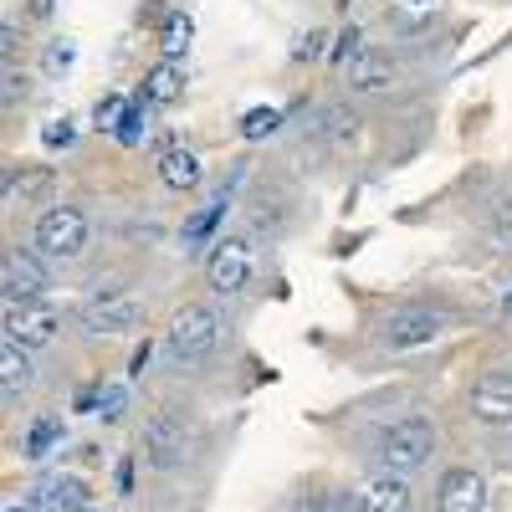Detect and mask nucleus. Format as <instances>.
<instances>
[{
    "mask_svg": "<svg viewBox=\"0 0 512 512\" xmlns=\"http://www.w3.org/2000/svg\"><path fill=\"white\" fill-rule=\"evenodd\" d=\"M487 507V477L472 466H451L436 482V512H482Z\"/></svg>",
    "mask_w": 512,
    "mask_h": 512,
    "instance_id": "11",
    "label": "nucleus"
},
{
    "mask_svg": "<svg viewBox=\"0 0 512 512\" xmlns=\"http://www.w3.org/2000/svg\"><path fill=\"white\" fill-rule=\"evenodd\" d=\"M359 113L349 108V103H328V108H318V134L328 139V144H354L359 139Z\"/></svg>",
    "mask_w": 512,
    "mask_h": 512,
    "instance_id": "17",
    "label": "nucleus"
},
{
    "mask_svg": "<svg viewBox=\"0 0 512 512\" xmlns=\"http://www.w3.org/2000/svg\"><path fill=\"white\" fill-rule=\"evenodd\" d=\"M31 98V77L21 72V67H6V108H16V103H26Z\"/></svg>",
    "mask_w": 512,
    "mask_h": 512,
    "instance_id": "28",
    "label": "nucleus"
},
{
    "mask_svg": "<svg viewBox=\"0 0 512 512\" xmlns=\"http://www.w3.org/2000/svg\"><path fill=\"white\" fill-rule=\"evenodd\" d=\"M277 123H282V113H277V108H251V113L241 118V134H246V139H267Z\"/></svg>",
    "mask_w": 512,
    "mask_h": 512,
    "instance_id": "25",
    "label": "nucleus"
},
{
    "mask_svg": "<svg viewBox=\"0 0 512 512\" xmlns=\"http://www.w3.org/2000/svg\"><path fill=\"white\" fill-rule=\"evenodd\" d=\"M190 446H195V436H190V425H185L175 410L149 415V425H144V456H149V466H159V472H175V466H185Z\"/></svg>",
    "mask_w": 512,
    "mask_h": 512,
    "instance_id": "6",
    "label": "nucleus"
},
{
    "mask_svg": "<svg viewBox=\"0 0 512 512\" xmlns=\"http://www.w3.org/2000/svg\"><path fill=\"white\" fill-rule=\"evenodd\" d=\"M354 512H415V497H410V482L384 472V477H369L354 497Z\"/></svg>",
    "mask_w": 512,
    "mask_h": 512,
    "instance_id": "12",
    "label": "nucleus"
},
{
    "mask_svg": "<svg viewBox=\"0 0 512 512\" xmlns=\"http://www.w3.org/2000/svg\"><path fill=\"white\" fill-rule=\"evenodd\" d=\"M88 236H93V221H88V210H77V205H52V210H41V221H36V251L41 256H82Z\"/></svg>",
    "mask_w": 512,
    "mask_h": 512,
    "instance_id": "5",
    "label": "nucleus"
},
{
    "mask_svg": "<svg viewBox=\"0 0 512 512\" xmlns=\"http://www.w3.org/2000/svg\"><path fill=\"white\" fill-rule=\"evenodd\" d=\"M159 180H164V190H195L205 180V169L190 149H169V154H159Z\"/></svg>",
    "mask_w": 512,
    "mask_h": 512,
    "instance_id": "15",
    "label": "nucleus"
},
{
    "mask_svg": "<svg viewBox=\"0 0 512 512\" xmlns=\"http://www.w3.org/2000/svg\"><path fill=\"white\" fill-rule=\"evenodd\" d=\"M221 221H226V200H216L210 210H200V216H190V221H185V241H205V236L216 231Z\"/></svg>",
    "mask_w": 512,
    "mask_h": 512,
    "instance_id": "24",
    "label": "nucleus"
},
{
    "mask_svg": "<svg viewBox=\"0 0 512 512\" xmlns=\"http://www.w3.org/2000/svg\"><path fill=\"white\" fill-rule=\"evenodd\" d=\"M185 93V72H180V62H159L149 77H144V98L149 103H175Z\"/></svg>",
    "mask_w": 512,
    "mask_h": 512,
    "instance_id": "21",
    "label": "nucleus"
},
{
    "mask_svg": "<svg viewBox=\"0 0 512 512\" xmlns=\"http://www.w3.org/2000/svg\"><path fill=\"white\" fill-rule=\"evenodd\" d=\"M123 405H128V395H123V384H108V390L98 395V410H103V420L123 415Z\"/></svg>",
    "mask_w": 512,
    "mask_h": 512,
    "instance_id": "32",
    "label": "nucleus"
},
{
    "mask_svg": "<svg viewBox=\"0 0 512 512\" xmlns=\"http://www.w3.org/2000/svg\"><path fill=\"white\" fill-rule=\"evenodd\" d=\"M487 231L502 236V241H512V195H497L487 205Z\"/></svg>",
    "mask_w": 512,
    "mask_h": 512,
    "instance_id": "26",
    "label": "nucleus"
},
{
    "mask_svg": "<svg viewBox=\"0 0 512 512\" xmlns=\"http://www.w3.org/2000/svg\"><path fill=\"white\" fill-rule=\"evenodd\" d=\"M144 139V118H139V108H128V118L118 123V144H128V149H134Z\"/></svg>",
    "mask_w": 512,
    "mask_h": 512,
    "instance_id": "31",
    "label": "nucleus"
},
{
    "mask_svg": "<svg viewBox=\"0 0 512 512\" xmlns=\"http://www.w3.org/2000/svg\"><path fill=\"white\" fill-rule=\"evenodd\" d=\"M88 512H98V507H88Z\"/></svg>",
    "mask_w": 512,
    "mask_h": 512,
    "instance_id": "38",
    "label": "nucleus"
},
{
    "mask_svg": "<svg viewBox=\"0 0 512 512\" xmlns=\"http://www.w3.org/2000/svg\"><path fill=\"white\" fill-rule=\"evenodd\" d=\"M77 62V47H72V41H52V47H47V72H67Z\"/></svg>",
    "mask_w": 512,
    "mask_h": 512,
    "instance_id": "30",
    "label": "nucleus"
},
{
    "mask_svg": "<svg viewBox=\"0 0 512 512\" xmlns=\"http://www.w3.org/2000/svg\"><path fill=\"white\" fill-rule=\"evenodd\" d=\"M57 333H62V313L47 308V303H16V308H6V344L47 349Z\"/></svg>",
    "mask_w": 512,
    "mask_h": 512,
    "instance_id": "8",
    "label": "nucleus"
},
{
    "mask_svg": "<svg viewBox=\"0 0 512 512\" xmlns=\"http://www.w3.org/2000/svg\"><path fill=\"white\" fill-rule=\"evenodd\" d=\"M451 323L456 318L446 308H436V303H405V308H395L390 318L379 323V344L390 354H415V349L441 344V338L451 333Z\"/></svg>",
    "mask_w": 512,
    "mask_h": 512,
    "instance_id": "3",
    "label": "nucleus"
},
{
    "mask_svg": "<svg viewBox=\"0 0 512 512\" xmlns=\"http://www.w3.org/2000/svg\"><path fill=\"white\" fill-rule=\"evenodd\" d=\"M31 384H36L31 349H21V344H6V349H0V390H6V400H16L21 390H31Z\"/></svg>",
    "mask_w": 512,
    "mask_h": 512,
    "instance_id": "14",
    "label": "nucleus"
},
{
    "mask_svg": "<svg viewBox=\"0 0 512 512\" xmlns=\"http://www.w3.org/2000/svg\"><path fill=\"white\" fill-rule=\"evenodd\" d=\"M318 52H323V36H297V47H292V62H318Z\"/></svg>",
    "mask_w": 512,
    "mask_h": 512,
    "instance_id": "33",
    "label": "nucleus"
},
{
    "mask_svg": "<svg viewBox=\"0 0 512 512\" xmlns=\"http://www.w3.org/2000/svg\"><path fill=\"white\" fill-rule=\"evenodd\" d=\"M441 21V0H395L390 6V26L395 31H425V26H436Z\"/></svg>",
    "mask_w": 512,
    "mask_h": 512,
    "instance_id": "19",
    "label": "nucleus"
},
{
    "mask_svg": "<svg viewBox=\"0 0 512 512\" xmlns=\"http://www.w3.org/2000/svg\"><path fill=\"white\" fill-rule=\"evenodd\" d=\"M246 221H251L256 236H282V231H287V205H282L277 195H256V200L246 205Z\"/></svg>",
    "mask_w": 512,
    "mask_h": 512,
    "instance_id": "20",
    "label": "nucleus"
},
{
    "mask_svg": "<svg viewBox=\"0 0 512 512\" xmlns=\"http://www.w3.org/2000/svg\"><path fill=\"white\" fill-rule=\"evenodd\" d=\"M195 41V16L190 11H169L164 16V62H180Z\"/></svg>",
    "mask_w": 512,
    "mask_h": 512,
    "instance_id": "22",
    "label": "nucleus"
},
{
    "mask_svg": "<svg viewBox=\"0 0 512 512\" xmlns=\"http://www.w3.org/2000/svg\"><path fill=\"white\" fill-rule=\"evenodd\" d=\"M395 57L379 52V47H364L354 62H349V93H384L395 82Z\"/></svg>",
    "mask_w": 512,
    "mask_h": 512,
    "instance_id": "13",
    "label": "nucleus"
},
{
    "mask_svg": "<svg viewBox=\"0 0 512 512\" xmlns=\"http://www.w3.org/2000/svg\"><path fill=\"white\" fill-rule=\"evenodd\" d=\"M52 441H62V420H57V415H41L31 431H26V456H31V461H36V456H47Z\"/></svg>",
    "mask_w": 512,
    "mask_h": 512,
    "instance_id": "23",
    "label": "nucleus"
},
{
    "mask_svg": "<svg viewBox=\"0 0 512 512\" xmlns=\"http://www.w3.org/2000/svg\"><path fill=\"white\" fill-rule=\"evenodd\" d=\"M374 456H379V466H384V472L410 477V472H420V466L436 456V425L425 420V415L390 420V425L379 431V441H374Z\"/></svg>",
    "mask_w": 512,
    "mask_h": 512,
    "instance_id": "1",
    "label": "nucleus"
},
{
    "mask_svg": "<svg viewBox=\"0 0 512 512\" xmlns=\"http://www.w3.org/2000/svg\"><path fill=\"white\" fill-rule=\"evenodd\" d=\"M364 47H359V31H344V36H338L333 41V62H354Z\"/></svg>",
    "mask_w": 512,
    "mask_h": 512,
    "instance_id": "34",
    "label": "nucleus"
},
{
    "mask_svg": "<svg viewBox=\"0 0 512 512\" xmlns=\"http://www.w3.org/2000/svg\"><path fill=\"white\" fill-rule=\"evenodd\" d=\"M41 139H47V149H72L77 144V118H52Z\"/></svg>",
    "mask_w": 512,
    "mask_h": 512,
    "instance_id": "27",
    "label": "nucleus"
},
{
    "mask_svg": "<svg viewBox=\"0 0 512 512\" xmlns=\"http://www.w3.org/2000/svg\"><path fill=\"white\" fill-rule=\"evenodd\" d=\"M57 185V175L47 164H21V169H11L6 175V195L11 200H47V190Z\"/></svg>",
    "mask_w": 512,
    "mask_h": 512,
    "instance_id": "16",
    "label": "nucleus"
},
{
    "mask_svg": "<svg viewBox=\"0 0 512 512\" xmlns=\"http://www.w3.org/2000/svg\"><path fill=\"white\" fill-rule=\"evenodd\" d=\"M36 502L47 512H88V487H82L77 477H57L36 492Z\"/></svg>",
    "mask_w": 512,
    "mask_h": 512,
    "instance_id": "18",
    "label": "nucleus"
},
{
    "mask_svg": "<svg viewBox=\"0 0 512 512\" xmlns=\"http://www.w3.org/2000/svg\"><path fill=\"white\" fill-rule=\"evenodd\" d=\"M128 108H134L128 98H108V103L98 108V128H108V134H118V123L128 118Z\"/></svg>",
    "mask_w": 512,
    "mask_h": 512,
    "instance_id": "29",
    "label": "nucleus"
},
{
    "mask_svg": "<svg viewBox=\"0 0 512 512\" xmlns=\"http://www.w3.org/2000/svg\"><path fill=\"white\" fill-rule=\"evenodd\" d=\"M47 287H52V277H47V267H41V256H31V251L16 246L6 256V272H0V292H6V303L11 308L16 303H41Z\"/></svg>",
    "mask_w": 512,
    "mask_h": 512,
    "instance_id": "9",
    "label": "nucleus"
},
{
    "mask_svg": "<svg viewBox=\"0 0 512 512\" xmlns=\"http://www.w3.org/2000/svg\"><path fill=\"white\" fill-rule=\"evenodd\" d=\"M466 410H472L482 425H512V369L477 374L472 395H466Z\"/></svg>",
    "mask_w": 512,
    "mask_h": 512,
    "instance_id": "10",
    "label": "nucleus"
},
{
    "mask_svg": "<svg viewBox=\"0 0 512 512\" xmlns=\"http://www.w3.org/2000/svg\"><path fill=\"white\" fill-rule=\"evenodd\" d=\"M216 349H221V318H216V308L185 303L175 318H169V328H164V354L175 359V364L195 369V364H205Z\"/></svg>",
    "mask_w": 512,
    "mask_h": 512,
    "instance_id": "2",
    "label": "nucleus"
},
{
    "mask_svg": "<svg viewBox=\"0 0 512 512\" xmlns=\"http://www.w3.org/2000/svg\"><path fill=\"white\" fill-rule=\"evenodd\" d=\"M31 16H41V21H47V16H52V0H36V11H31Z\"/></svg>",
    "mask_w": 512,
    "mask_h": 512,
    "instance_id": "36",
    "label": "nucleus"
},
{
    "mask_svg": "<svg viewBox=\"0 0 512 512\" xmlns=\"http://www.w3.org/2000/svg\"><path fill=\"white\" fill-rule=\"evenodd\" d=\"M139 323H144V303L134 292H98L77 308V328L88 338H118V333L139 328Z\"/></svg>",
    "mask_w": 512,
    "mask_h": 512,
    "instance_id": "4",
    "label": "nucleus"
},
{
    "mask_svg": "<svg viewBox=\"0 0 512 512\" xmlns=\"http://www.w3.org/2000/svg\"><path fill=\"white\" fill-rule=\"evenodd\" d=\"M205 277H210V287H216L221 297L246 292V282L256 277V256H251V246H246V241H236V236L216 241V251L205 256Z\"/></svg>",
    "mask_w": 512,
    "mask_h": 512,
    "instance_id": "7",
    "label": "nucleus"
},
{
    "mask_svg": "<svg viewBox=\"0 0 512 512\" xmlns=\"http://www.w3.org/2000/svg\"><path fill=\"white\" fill-rule=\"evenodd\" d=\"M502 313H512V292H507V303H502Z\"/></svg>",
    "mask_w": 512,
    "mask_h": 512,
    "instance_id": "37",
    "label": "nucleus"
},
{
    "mask_svg": "<svg viewBox=\"0 0 512 512\" xmlns=\"http://www.w3.org/2000/svg\"><path fill=\"white\" fill-rule=\"evenodd\" d=\"M0 47H6V62L16 67V57H21V31H16V26H6V36H0Z\"/></svg>",
    "mask_w": 512,
    "mask_h": 512,
    "instance_id": "35",
    "label": "nucleus"
}]
</instances>
